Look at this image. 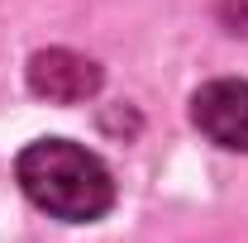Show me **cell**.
Here are the masks:
<instances>
[{"label": "cell", "mask_w": 248, "mask_h": 243, "mask_svg": "<svg viewBox=\"0 0 248 243\" xmlns=\"http://www.w3.org/2000/svg\"><path fill=\"white\" fill-rule=\"evenodd\" d=\"M19 191L62 224H95L115 205V177L91 148L72 138H38L15 162Z\"/></svg>", "instance_id": "obj_1"}, {"label": "cell", "mask_w": 248, "mask_h": 243, "mask_svg": "<svg viewBox=\"0 0 248 243\" xmlns=\"http://www.w3.org/2000/svg\"><path fill=\"white\" fill-rule=\"evenodd\" d=\"M191 124L229 152H248V81L219 76L191 95Z\"/></svg>", "instance_id": "obj_2"}, {"label": "cell", "mask_w": 248, "mask_h": 243, "mask_svg": "<svg viewBox=\"0 0 248 243\" xmlns=\"http://www.w3.org/2000/svg\"><path fill=\"white\" fill-rule=\"evenodd\" d=\"M29 91L48 105H77L100 91V67L72 48H43L29 58Z\"/></svg>", "instance_id": "obj_3"}]
</instances>
